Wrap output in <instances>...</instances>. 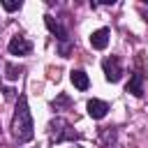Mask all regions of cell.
<instances>
[{
    "label": "cell",
    "instance_id": "6da1fadb",
    "mask_svg": "<svg viewBox=\"0 0 148 148\" xmlns=\"http://www.w3.org/2000/svg\"><path fill=\"white\" fill-rule=\"evenodd\" d=\"M9 130H12V139L16 143H28L35 136V123H32V113H30L25 95H18V99H16V109H14Z\"/></svg>",
    "mask_w": 148,
    "mask_h": 148
},
{
    "label": "cell",
    "instance_id": "7a4b0ae2",
    "mask_svg": "<svg viewBox=\"0 0 148 148\" xmlns=\"http://www.w3.org/2000/svg\"><path fill=\"white\" fill-rule=\"evenodd\" d=\"M44 23H46V28L56 35L58 56H60V58H69V53H72V49H74V39H72V35H69V28L65 25V21L58 18V16H53V14H44Z\"/></svg>",
    "mask_w": 148,
    "mask_h": 148
},
{
    "label": "cell",
    "instance_id": "3957f363",
    "mask_svg": "<svg viewBox=\"0 0 148 148\" xmlns=\"http://www.w3.org/2000/svg\"><path fill=\"white\" fill-rule=\"evenodd\" d=\"M81 139V134L69 125V120H65L62 116H56L49 120V141L51 143H65V141H76Z\"/></svg>",
    "mask_w": 148,
    "mask_h": 148
},
{
    "label": "cell",
    "instance_id": "277c9868",
    "mask_svg": "<svg viewBox=\"0 0 148 148\" xmlns=\"http://www.w3.org/2000/svg\"><path fill=\"white\" fill-rule=\"evenodd\" d=\"M102 69H104V79L109 83H118L123 79V62L118 56H106L102 60Z\"/></svg>",
    "mask_w": 148,
    "mask_h": 148
},
{
    "label": "cell",
    "instance_id": "5b68a950",
    "mask_svg": "<svg viewBox=\"0 0 148 148\" xmlns=\"http://www.w3.org/2000/svg\"><path fill=\"white\" fill-rule=\"evenodd\" d=\"M7 51H9L12 56H28V53L32 51V42H30L25 35H14V37L9 39V44H7Z\"/></svg>",
    "mask_w": 148,
    "mask_h": 148
},
{
    "label": "cell",
    "instance_id": "8992f818",
    "mask_svg": "<svg viewBox=\"0 0 148 148\" xmlns=\"http://www.w3.org/2000/svg\"><path fill=\"white\" fill-rule=\"evenodd\" d=\"M109 39H111V30L109 28H97L90 32V46L95 51H104L109 46Z\"/></svg>",
    "mask_w": 148,
    "mask_h": 148
},
{
    "label": "cell",
    "instance_id": "52a82bcc",
    "mask_svg": "<svg viewBox=\"0 0 148 148\" xmlns=\"http://www.w3.org/2000/svg\"><path fill=\"white\" fill-rule=\"evenodd\" d=\"M86 109H88V116L92 118V120H102L111 109H109V104L104 102V99H97V97H92V99H88V104H86Z\"/></svg>",
    "mask_w": 148,
    "mask_h": 148
},
{
    "label": "cell",
    "instance_id": "ba28073f",
    "mask_svg": "<svg viewBox=\"0 0 148 148\" xmlns=\"http://www.w3.org/2000/svg\"><path fill=\"white\" fill-rule=\"evenodd\" d=\"M143 83H146V76L141 74V72H132L130 74V83H127V92L132 95V97H143Z\"/></svg>",
    "mask_w": 148,
    "mask_h": 148
},
{
    "label": "cell",
    "instance_id": "9c48e42d",
    "mask_svg": "<svg viewBox=\"0 0 148 148\" xmlns=\"http://www.w3.org/2000/svg\"><path fill=\"white\" fill-rule=\"evenodd\" d=\"M69 81H72V86L76 90H88L90 88V79H88V74L83 69H72L69 72Z\"/></svg>",
    "mask_w": 148,
    "mask_h": 148
},
{
    "label": "cell",
    "instance_id": "30bf717a",
    "mask_svg": "<svg viewBox=\"0 0 148 148\" xmlns=\"http://www.w3.org/2000/svg\"><path fill=\"white\" fill-rule=\"evenodd\" d=\"M72 104V99H69V95H65V92H60L53 102H51V109L53 111H60V109H65V106H69Z\"/></svg>",
    "mask_w": 148,
    "mask_h": 148
},
{
    "label": "cell",
    "instance_id": "8fae6325",
    "mask_svg": "<svg viewBox=\"0 0 148 148\" xmlns=\"http://www.w3.org/2000/svg\"><path fill=\"white\" fill-rule=\"evenodd\" d=\"M102 136H104L102 146H104V148H113V141H116V130H113V127H102Z\"/></svg>",
    "mask_w": 148,
    "mask_h": 148
},
{
    "label": "cell",
    "instance_id": "7c38bea8",
    "mask_svg": "<svg viewBox=\"0 0 148 148\" xmlns=\"http://www.w3.org/2000/svg\"><path fill=\"white\" fill-rule=\"evenodd\" d=\"M5 76L12 79V81H16V79L21 76V67H16V65H12V62H5Z\"/></svg>",
    "mask_w": 148,
    "mask_h": 148
},
{
    "label": "cell",
    "instance_id": "4fadbf2b",
    "mask_svg": "<svg viewBox=\"0 0 148 148\" xmlns=\"http://www.w3.org/2000/svg\"><path fill=\"white\" fill-rule=\"evenodd\" d=\"M2 9L5 12H16V9H21V0H2Z\"/></svg>",
    "mask_w": 148,
    "mask_h": 148
},
{
    "label": "cell",
    "instance_id": "5bb4252c",
    "mask_svg": "<svg viewBox=\"0 0 148 148\" xmlns=\"http://www.w3.org/2000/svg\"><path fill=\"white\" fill-rule=\"evenodd\" d=\"M0 81H2V74H0Z\"/></svg>",
    "mask_w": 148,
    "mask_h": 148
}]
</instances>
